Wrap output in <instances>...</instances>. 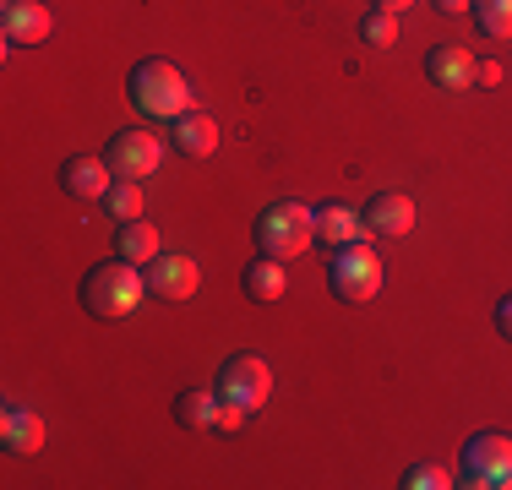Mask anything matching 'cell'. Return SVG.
I'll return each instance as SVG.
<instances>
[{
    "label": "cell",
    "mask_w": 512,
    "mask_h": 490,
    "mask_svg": "<svg viewBox=\"0 0 512 490\" xmlns=\"http://www.w3.org/2000/svg\"><path fill=\"white\" fill-rule=\"evenodd\" d=\"M213 387H218V398H235L256 414L267 398H273V365H267L262 354H229Z\"/></svg>",
    "instance_id": "6"
},
{
    "label": "cell",
    "mask_w": 512,
    "mask_h": 490,
    "mask_svg": "<svg viewBox=\"0 0 512 490\" xmlns=\"http://www.w3.org/2000/svg\"><path fill=\"white\" fill-rule=\"evenodd\" d=\"M365 229L382 240H404L414 229V196L409 191H376L371 202H365Z\"/></svg>",
    "instance_id": "11"
},
{
    "label": "cell",
    "mask_w": 512,
    "mask_h": 490,
    "mask_svg": "<svg viewBox=\"0 0 512 490\" xmlns=\"http://www.w3.org/2000/svg\"><path fill=\"white\" fill-rule=\"evenodd\" d=\"M436 11H442V17H469L474 11V0H431Z\"/></svg>",
    "instance_id": "25"
},
{
    "label": "cell",
    "mask_w": 512,
    "mask_h": 490,
    "mask_svg": "<svg viewBox=\"0 0 512 490\" xmlns=\"http://www.w3.org/2000/svg\"><path fill=\"white\" fill-rule=\"evenodd\" d=\"M246 420H251V409H246V403L224 398V403H218V425H213V436H235Z\"/></svg>",
    "instance_id": "23"
},
{
    "label": "cell",
    "mask_w": 512,
    "mask_h": 490,
    "mask_svg": "<svg viewBox=\"0 0 512 490\" xmlns=\"http://www.w3.org/2000/svg\"><path fill=\"white\" fill-rule=\"evenodd\" d=\"M50 28H55V17H50L44 0H6V6H0V39H6V49L44 44Z\"/></svg>",
    "instance_id": "9"
},
{
    "label": "cell",
    "mask_w": 512,
    "mask_h": 490,
    "mask_svg": "<svg viewBox=\"0 0 512 490\" xmlns=\"http://www.w3.org/2000/svg\"><path fill=\"white\" fill-rule=\"evenodd\" d=\"M316 240V213L306 202H267L256 213V251L273 256V262H295L300 251Z\"/></svg>",
    "instance_id": "3"
},
{
    "label": "cell",
    "mask_w": 512,
    "mask_h": 490,
    "mask_svg": "<svg viewBox=\"0 0 512 490\" xmlns=\"http://www.w3.org/2000/svg\"><path fill=\"white\" fill-rule=\"evenodd\" d=\"M463 485L469 490H512V436L507 431H474L463 441Z\"/></svg>",
    "instance_id": "5"
},
{
    "label": "cell",
    "mask_w": 512,
    "mask_h": 490,
    "mask_svg": "<svg viewBox=\"0 0 512 490\" xmlns=\"http://www.w3.org/2000/svg\"><path fill=\"white\" fill-rule=\"evenodd\" d=\"M142 300H148V278H142V267L126 262V256L93 262L88 278H82V305H88V316H99V322H126Z\"/></svg>",
    "instance_id": "1"
},
{
    "label": "cell",
    "mask_w": 512,
    "mask_h": 490,
    "mask_svg": "<svg viewBox=\"0 0 512 490\" xmlns=\"http://www.w3.org/2000/svg\"><path fill=\"white\" fill-rule=\"evenodd\" d=\"M496 333H502V338H512V294H507L502 305H496Z\"/></svg>",
    "instance_id": "26"
},
{
    "label": "cell",
    "mask_w": 512,
    "mask_h": 490,
    "mask_svg": "<svg viewBox=\"0 0 512 490\" xmlns=\"http://www.w3.org/2000/svg\"><path fill=\"white\" fill-rule=\"evenodd\" d=\"M158 251H164V240H158V229L148 224V218H126V224H115V256L148 267Z\"/></svg>",
    "instance_id": "16"
},
{
    "label": "cell",
    "mask_w": 512,
    "mask_h": 490,
    "mask_svg": "<svg viewBox=\"0 0 512 490\" xmlns=\"http://www.w3.org/2000/svg\"><path fill=\"white\" fill-rule=\"evenodd\" d=\"M109 186H115V169L104 164V153H77L60 164V191L77 202H104Z\"/></svg>",
    "instance_id": "10"
},
{
    "label": "cell",
    "mask_w": 512,
    "mask_h": 490,
    "mask_svg": "<svg viewBox=\"0 0 512 490\" xmlns=\"http://www.w3.org/2000/svg\"><path fill=\"white\" fill-rule=\"evenodd\" d=\"M327 289L349 305H365L376 289H382V256L371 251L365 240L333 245V262H327Z\"/></svg>",
    "instance_id": "4"
},
{
    "label": "cell",
    "mask_w": 512,
    "mask_h": 490,
    "mask_svg": "<svg viewBox=\"0 0 512 490\" xmlns=\"http://www.w3.org/2000/svg\"><path fill=\"white\" fill-rule=\"evenodd\" d=\"M142 278H148V294L153 300H191L202 284V267H197V256H186V251H158L148 267H142Z\"/></svg>",
    "instance_id": "8"
},
{
    "label": "cell",
    "mask_w": 512,
    "mask_h": 490,
    "mask_svg": "<svg viewBox=\"0 0 512 490\" xmlns=\"http://www.w3.org/2000/svg\"><path fill=\"white\" fill-rule=\"evenodd\" d=\"M371 6H376V11H393V17H398V11L414 6V0H371Z\"/></svg>",
    "instance_id": "27"
},
{
    "label": "cell",
    "mask_w": 512,
    "mask_h": 490,
    "mask_svg": "<svg viewBox=\"0 0 512 490\" xmlns=\"http://www.w3.org/2000/svg\"><path fill=\"white\" fill-rule=\"evenodd\" d=\"M360 235H365V218H360V213H349L344 202L316 207V240H327V245H349V240H360Z\"/></svg>",
    "instance_id": "18"
},
{
    "label": "cell",
    "mask_w": 512,
    "mask_h": 490,
    "mask_svg": "<svg viewBox=\"0 0 512 490\" xmlns=\"http://www.w3.org/2000/svg\"><path fill=\"white\" fill-rule=\"evenodd\" d=\"M169 147H175L180 158H213V147H218V120L207 115V109L191 104L186 115L169 120Z\"/></svg>",
    "instance_id": "12"
},
{
    "label": "cell",
    "mask_w": 512,
    "mask_h": 490,
    "mask_svg": "<svg viewBox=\"0 0 512 490\" xmlns=\"http://www.w3.org/2000/svg\"><path fill=\"white\" fill-rule=\"evenodd\" d=\"M453 480H447L442 463H409L404 469V490H447Z\"/></svg>",
    "instance_id": "22"
},
{
    "label": "cell",
    "mask_w": 512,
    "mask_h": 490,
    "mask_svg": "<svg viewBox=\"0 0 512 490\" xmlns=\"http://www.w3.org/2000/svg\"><path fill=\"white\" fill-rule=\"evenodd\" d=\"M284 262H273V256H256V262L240 267V289L251 294L256 305H273V300H284Z\"/></svg>",
    "instance_id": "17"
},
{
    "label": "cell",
    "mask_w": 512,
    "mask_h": 490,
    "mask_svg": "<svg viewBox=\"0 0 512 490\" xmlns=\"http://www.w3.org/2000/svg\"><path fill=\"white\" fill-rule=\"evenodd\" d=\"M218 387H180L175 392V425L180 431H197V436H213L218 425Z\"/></svg>",
    "instance_id": "14"
},
{
    "label": "cell",
    "mask_w": 512,
    "mask_h": 490,
    "mask_svg": "<svg viewBox=\"0 0 512 490\" xmlns=\"http://www.w3.org/2000/svg\"><path fill=\"white\" fill-rule=\"evenodd\" d=\"M502 82V66L496 60H474V88H496Z\"/></svg>",
    "instance_id": "24"
},
{
    "label": "cell",
    "mask_w": 512,
    "mask_h": 490,
    "mask_svg": "<svg viewBox=\"0 0 512 490\" xmlns=\"http://www.w3.org/2000/svg\"><path fill=\"white\" fill-rule=\"evenodd\" d=\"M355 33H360L365 49H393V44H398V17H393V11H376V6H371V11L360 17Z\"/></svg>",
    "instance_id": "19"
},
{
    "label": "cell",
    "mask_w": 512,
    "mask_h": 490,
    "mask_svg": "<svg viewBox=\"0 0 512 490\" xmlns=\"http://www.w3.org/2000/svg\"><path fill=\"white\" fill-rule=\"evenodd\" d=\"M104 207L115 224H126V218H142V180H115V186L104 191Z\"/></svg>",
    "instance_id": "20"
},
{
    "label": "cell",
    "mask_w": 512,
    "mask_h": 490,
    "mask_svg": "<svg viewBox=\"0 0 512 490\" xmlns=\"http://www.w3.org/2000/svg\"><path fill=\"white\" fill-rule=\"evenodd\" d=\"M474 22L485 39H512V0H474Z\"/></svg>",
    "instance_id": "21"
},
{
    "label": "cell",
    "mask_w": 512,
    "mask_h": 490,
    "mask_svg": "<svg viewBox=\"0 0 512 490\" xmlns=\"http://www.w3.org/2000/svg\"><path fill=\"white\" fill-rule=\"evenodd\" d=\"M158 158H164L158 137H153V131H137V126H120L115 137L104 142V164L115 169V180H142V175H153Z\"/></svg>",
    "instance_id": "7"
},
{
    "label": "cell",
    "mask_w": 512,
    "mask_h": 490,
    "mask_svg": "<svg viewBox=\"0 0 512 490\" xmlns=\"http://www.w3.org/2000/svg\"><path fill=\"white\" fill-rule=\"evenodd\" d=\"M126 93H131V104H137V115H148V120H175V115H186V109H191L186 71H180L175 60H164V55L137 60Z\"/></svg>",
    "instance_id": "2"
},
{
    "label": "cell",
    "mask_w": 512,
    "mask_h": 490,
    "mask_svg": "<svg viewBox=\"0 0 512 490\" xmlns=\"http://www.w3.org/2000/svg\"><path fill=\"white\" fill-rule=\"evenodd\" d=\"M425 77H431V88L463 93V88H474V55L458 44H436L431 55H425Z\"/></svg>",
    "instance_id": "13"
},
{
    "label": "cell",
    "mask_w": 512,
    "mask_h": 490,
    "mask_svg": "<svg viewBox=\"0 0 512 490\" xmlns=\"http://www.w3.org/2000/svg\"><path fill=\"white\" fill-rule=\"evenodd\" d=\"M0 447L17 452V458L39 452L44 447V420L33 409H22V403H6V409H0Z\"/></svg>",
    "instance_id": "15"
}]
</instances>
